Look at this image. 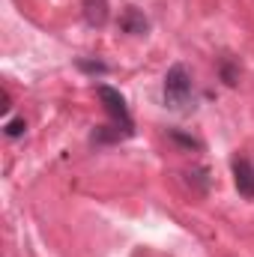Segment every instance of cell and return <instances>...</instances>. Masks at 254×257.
Returning a JSON list of instances; mask_svg holds the SVG:
<instances>
[{"mask_svg": "<svg viewBox=\"0 0 254 257\" xmlns=\"http://www.w3.org/2000/svg\"><path fill=\"white\" fill-rule=\"evenodd\" d=\"M165 105L171 111H191L194 108V87L191 75L183 63H174L165 75Z\"/></svg>", "mask_w": 254, "mask_h": 257, "instance_id": "obj_1", "label": "cell"}, {"mask_svg": "<svg viewBox=\"0 0 254 257\" xmlns=\"http://www.w3.org/2000/svg\"><path fill=\"white\" fill-rule=\"evenodd\" d=\"M96 96L102 99V105H105V111L111 114V120L123 128V135H132V132H135L132 114H129L126 99L120 96V90H114V87H108V84H99V87H96Z\"/></svg>", "mask_w": 254, "mask_h": 257, "instance_id": "obj_2", "label": "cell"}, {"mask_svg": "<svg viewBox=\"0 0 254 257\" xmlns=\"http://www.w3.org/2000/svg\"><path fill=\"white\" fill-rule=\"evenodd\" d=\"M233 183H236V192L242 197H254V165L248 159H236L233 162Z\"/></svg>", "mask_w": 254, "mask_h": 257, "instance_id": "obj_3", "label": "cell"}, {"mask_svg": "<svg viewBox=\"0 0 254 257\" xmlns=\"http://www.w3.org/2000/svg\"><path fill=\"white\" fill-rule=\"evenodd\" d=\"M81 9H84V21H87L90 27H105L108 18H111V6H108V0H84Z\"/></svg>", "mask_w": 254, "mask_h": 257, "instance_id": "obj_4", "label": "cell"}, {"mask_svg": "<svg viewBox=\"0 0 254 257\" xmlns=\"http://www.w3.org/2000/svg\"><path fill=\"white\" fill-rule=\"evenodd\" d=\"M120 30H123V33H132V36H144V33L150 30V21L144 18L141 9L129 6V9H123V15H120Z\"/></svg>", "mask_w": 254, "mask_h": 257, "instance_id": "obj_5", "label": "cell"}, {"mask_svg": "<svg viewBox=\"0 0 254 257\" xmlns=\"http://www.w3.org/2000/svg\"><path fill=\"white\" fill-rule=\"evenodd\" d=\"M120 141V126H99L93 132V144H111Z\"/></svg>", "mask_w": 254, "mask_h": 257, "instance_id": "obj_6", "label": "cell"}, {"mask_svg": "<svg viewBox=\"0 0 254 257\" xmlns=\"http://www.w3.org/2000/svg\"><path fill=\"white\" fill-rule=\"evenodd\" d=\"M78 69L81 72H90V75H105L108 72V66L102 63V60H78Z\"/></svg>", "mask_w": 254, "mask_h": 257, "instance_id": "obj_7", "label": "cell"}, {"mask_svg": "<svg viewBox=\"0 0 254 257\" xmlns=\"http://www.w3.org/2000/svg\"><path fill=\"white\" fill-rule=\"evenodd\" d=\"M24 128H27V123L18 117V120H9L3 132H6V138H21V135H24Z\"/></svg>", "mask_w": 254, "mask_h": 257, "instance_id": "obj_8", "label": "cell"}, {"mask_svg": "<svg viewBox=\"0 0 254 257\" xmlns=\"http://www.w3.org/2000/svg\"><path fill=\"white\" fill-rule=\"evenodd\" d=\"M221 78H224V84H236V69H233V63H221Z\"/></svg>", "mask_w": 254, "mask_h": 257, "instance_id": "obj_9", "label": "cell"}, {"mask_svg": "<svg viewBox=\"0 0 254 257\" xmlns=\"http://www.w3.org/2000/svg\"><path fill=\"white\" fill-rule=\"evenodd\" d=\"M171 138H174L177 144H183V147H197V141H194V138H186V135H180V132H171Z\"/></svg>", "mask_w": 254, "mask_h": 257, "instance_id": "obj_10", "label": "cell"}]
</instances>
